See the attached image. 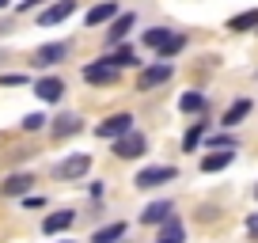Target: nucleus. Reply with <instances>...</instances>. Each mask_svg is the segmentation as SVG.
Segmentation results:
<instances>
[{
	"instance_id": "obj_1",
	"label": "nucleus",
	"mask_w": 258,
	"mask_h": 243,
	"mask_svg": "<svg viewBox=\"0 0 258 243\" xmlns=\"http://www.w3.org/2000/svg\"><path fill=\"white\" fill-rule=\"evenodd\" d=\"M57 178H64V183H73V178H84L91 171V156L88 152H73V156H64L61 163H57Z\"/></svg>"
},
{
	"instance_id": "obj_2",
	"label": "nucleus",
	"mask_w": 258,
	"mask_h": 243,
	"mask_svg": "<svg viewBox=\"0 0 258 243\" xmlns=\"http://www.w3.org/2000/svg\"><path fill=\"white\" fill-rule=\"evenodd\" d=\"M121 69L110 65L106 57H99V61H91V65H84V80L88 84H99V88H106V84H118Z\"/></svg>"
},
{
	"instance_id": "obj_3",
	"label": "nucleus",
	"mask_w": 258,
	"mask_h": 243,
	"mask_svg": "<svg viewBox=\"0 0 258 243\" xmlns=\"http://www.w3.org/2000/svg\"><path fill=\"white\" fill-rule=\"evenodd\" d=\"M175 178H178V167H167V163H160V167L137 171V187H141V190H152V187H163V183H175Z\"/></svg>"
},
{
	"instance_id": "obj_4",
	"label": "nucleus",
	"mask_w": 258,
	"mask_h": 243,
	"mask_svg": "<svg viewBox=\"0 0 258 243\" xmlns=\"http://www.w3.org/2000/svg\"><path fill=\"white\" fill-rule=\"evenodd\" d=\"M129 130H133V114H110L106 122H99V126H95V133L103 141H118V137H125Z\"/></svg>"
},
{
	"instance_id": "obj_5",
	"label": "nucleus",
	"mask_w": 258,
	"mask_h": 243,
	"mask_svg": "<svg viewBox=\"0 0 258 243\" xmlns=\"http://www.w3.org/2000/svg\"><path fill=\"white\" fill-rule=\"evenodd\" d=\"M114 152H118L121 160H137V156H145V152H148V141H145V133L129 130L125 137H118V141H114Z\"/></svg>"
},
{
	"instance_id": "obj_6",
	"label": "nucleus",
	"mask_w": 258,
	"mask_h": 243,
	"mask_svg": "<svg viewBox=\"0 0 258 243\" xmlns=\"http://www.w3.org/2000/svg\"><path fill=\"white\" fill-rule=\"evenodd\" d=\"M171 76H175V69H171V61H156V65H148L145 73H141L137 88H141V91H152V88H160V84H167Z\"/></svg>"
},
{
	"instance_id": "obj_7",
	"label": "nucleus",
	"mask_w": 258,
	"mask_h": 243,
	"mask_svg": "<svg viewBox=\"0 0 258 243\" xmlns=\"http://www.w3.org/2000/svg\"><path fill=\"white\" fill-rule=\"evenodd\" d=\"M76 12V0H57V4H49V8L38 12V23L42 27H53V23H64V19Z\"/></svg>"
},
{
	"instance_id": "obj_8",
	"label": "nucleus",
	"mask_w": 258,
	"mask_h": 243,
	"mask_svg": "<svg viewBox=\"0 0 258 243\" xmlns=\"http://www.w3.org/2000/svg\"><path fill=\"white\" fill-rule=\"evenodd\" d=\"M64 57H69V46H64V42H49V46L34 49V65L49 69V65H57V61H64Z\"/></svg>"
},
{
	"instance_id": "obj_9",
	"label": "nucleus",
	"mask_w": 258,
	"mask_h": 243,
	"mask_svg": "<svg viewBox=\"0 0 258 243\" xmlns=\"http://www.w3.org/2000/svg\"><path fill=\"white\" fill-rule=\"evenodd\" d=\"M73 224H76V213L61 209V213H49V217L42 220V232H46V235H61V232H69Z\"/></svg>"
},
{
	"instance_id": "obj_10",
	"label": "nucleus",
	"mask_w": 258,
	"mask_h": 243,
	"mask_svg": "<svg viewBox=\"0 0 258 243\" xmlns=\"http://www.w3.org/2000/svg\"><path fill=\"white\" fill-rule=\"evenodd\" d=\"M118 16H121L118 4H114V0H103V4H95V8L84 16V23H88V27H103V23H114Z\"/></svg>"
},
{
	"instance_id": "obj_11",
	"label": "nucleus",
	"mask_w": 258,
	"mask_h": 243,
	"mask_svg": "<svg viewBox=\"0 0 258 243\" xmlns=\"http://www.w3.org/2000/svg\"><path fill=\"white\" fill-rule=\"evenodd\" d=\"M34 95H38L42 103H57V99L64 95V80L61 76H46V80L34 84Z\"/></svg>"
},
{
	"instance_id": "obj_12",
	"label": "nucleus",
	"mask_w": 258,
	"mask_h": 243,
	"mask_svg": "<svg viewBox=\"0 0 258 243\" xmlns=\"http://www.w3.org/2000/svg\"><path fill=\"white\" fill-rule=\"evenodd\" d=\"M254 110V103H250V99H235L232 106H228L224 110V118H220V126H228V130H235V126H239L243 118H247V114Z\"/></svg>"
},
{
	"instance_id": "obj_13",
	"label": "nucleus",
	"mask_w": 258,
	"mask_h": 243,
	"mask_svg": "<svg viewBox=\"0 0 258 243\" xmlns=\"http://www.w3.org/2000/svg\"><path fill=\"white\" fill-rule=\"evenodd\" d=\"M133 23H137V16H133V12H121V16L110 23V31H106V42H110V46H114V42H121L129 31H133Z\"/></svg>"
},
{
	"instance_id": "obj_14",
	"label": "nucleus",
	"mask_w": 258,
	"mask_h": 243,
	"mask_svg": "<svg viewBox=\"0 0 258 243\" xmlns=\"http://www.w3.org/2000/svg\"><path fill=\"white\" fill-rule=\"evenodd\" d=\"M171 213H175L171 202H152V205H145V213H141V224H163Z\"/></svg>"
},
{
	"instance_id": "obj_15",
	"label": "nucleus",
	"mask_w": 258,
	"mask_h": 243,
	"mask_svg": "<svg viewBox=\"0 0 258 243\" xmlns=\"http://www.w3.org/2000/svg\"><path fill=\"white\" fill-rule=\"evenodd\" d=\"M31 183H34L31 175H8V178H4V187H0V194H4V198H23L27 190H31Z\"/></svg>"
},
{
	"instance_id": "obj_16",
	"label": "nucleus",
	"mask_w": 258,
	"mask_h": 243,
	"mask_svg": "<svg viewBox=\"0 0 258 243\" xmlns=\"http://www.w3.org/2000/svg\"><path fill=\"white\" fill-rule=\"evenodd\" d=\"M232 160H235L232 148H217V152H209V156L202 160V171H209V175H213V171H224Z\"/></svg>"
},
{
	"instance_id": "obj_17",
	"label": "nucleus",
	"mask_w": 258,
	"mask_h": 243,
	"mask_svg": "<svg viewBox=\"0 0 258 243\" xmlns=\"http://www.w3.org/2000/svg\"><path fill=\"white\" fill-rule=\"evenodd\" d=\"M228 31H235V34H243V31H258V8L232 16V19H228Z\"/></svg>"
},
{
	"instance_id": "obj_18",
	"label": "nucleus",
	"mask_w": 258,
	"mask_h": 243,
	"mask_svg": "<svg viewBox=\"0 0 258 243\" xmlns=\"http://www.w3.org/2000/svg\"><path fill=\"white\" fill-rule=\"evenodd\" d=\"M84 130V122L76 118V114H61V118H53V137H73V133Z\"/></svg>"
},
{
	"instance_id": "obj_19",
	"label": "nucleus",
	"mask_w": 258,
	"mask_h": 243,
	"mask_svg": "<svg viewBox=\"0 0 258 243\" xmlns=\"http://www.w3.org/2000/svg\"><path fill=\"white\" fill-rule=\"evenodd\" d=\"M121 235H125V224L121 220H114V224H106V228H99L95 235H91V243H118Z\"/></svg>"
},
{
	"instance_id": "obj_20",
	"label": "nucleus",
	"mask_w": 258,
	"mask_h": 243,
	"mask_svg": "<svg viewBox=\"0 0 258 243\" xmlns=\"http://www.w3.org/2000/svg\"><path fill=\"white\" fill-rule=\"evenodd\" d=\"M178 110H182V114H198V110H205V95H202V91H186V95L178 99Z\"/></svg>"
},
{
	"instance_id": "obj_21",
	"label": "nucleus",
	"mask_w": 258,
	"mask_h": 243,
	"mask_svg": "<svg viewBox=\"0 0 258 243\" xmlns=\"http://www.w3.org/2000/svg\"><path fill=\"white\" fill-rule=\"evenodd\" d=\"M171 34H175V31H167V27H152V31H145V34H141V42H145L148 49H160L163 42L171 38Z\"/></svg>"
},
{
	"instance_id": "obj_22",
	"label": "nucleus",
	"mask_w": 258,
	"mask_h": 243,
	"mask_svg": "<svg viewBox=\"0 0 258 243\" xmlns=\"http://www.w3.org/2000/svg\"><path fill=\"white\" fill-rule=\"evenodd\" d=\"M182 46H186V34H171V38L163 42V46L156 49V53H160V61H171V57H175V53H178Z\"/></svg>"
},
{
	"instance_id": "obj_23",
	"label": "nucleus",
	"mask_w": 258,
	"mask_h": 243,
	"mask_svg": "<svg viewBox=\"0 0 258 243\" xmlns=\"http://www.w3.org/2000/svg\"><path fill=\"white\" fill-rule=\"evenodd\" d=\"M202 137H205V122H194L190 130H186V137H182V148H186V152H194V148L202 145Z\"/></svg>"
},
{
	"instance_id": "obj_24",
	"label": "nucleus",
	"mask_w": 258,
	"mask_h": 243,
	"mask_svg": "<svg viewBox=\"0 0 258 243\" xmlns=\"http://www.w3.org/2000/svg\"><path fill=\"white\" fill-rule=\"evenodd\" d=\"M106 61H110V65H118V69H125V65H133V49H118V53H106Z\"/></svg>"
},
{
	"instance_id": "obj_25",
	"label": "nucleus",
	"mask_w": 258,
	"mask_h": 243,
	"mask_svg": "<svg viewBox=\"0 0 258 243\" xmlns=\"http://www.w3.org/2000/svg\"><path fill=\"white\" fill-rule=\"evenodd\" d=\"M27 76L23 73H12V76H0V88H23Z\"/></svg>"
},
{
	"instance_id": "obj_26",
	"label": "nucleus",
	"mask_w": 258,
	"mask_h": 243,
	"mask_svg": "<svg viewBox=\"0 0 258 243\" xmlns=\"http://www.w3.org/2000/svg\"><path fill=\"white\" fill-rule=\"evenodd\" d=\"M42 126H46V118H42V114H27V118H23V130H27V133L42 130Z\"/></svg>"
},
{
	"instance_id": "obj_27",
	"label": "nucleus",
	"mask_w": 258,
	"mask_h": 243,
	"mask_svg": "<svg viewBox=\"0 0 258 243\" xmlns=\"http://www.w3.org/2000/svg\"><path fill=\"white\" fill-rule=\"evenodd\" d=\"M247 232H250V239H258V213L247 217Z\"/></svg>"
},
{
	"instance_id": "obj_28",
	"label": "nucleus",
	"mask_w": 258,
	"mask_h": 243,
	"mask_svg": "<svg viewBox=\"0 0 258 243\" xmlns=\"http://www.w3.org/2000/svg\"><path fill=\"white\" fill-rule=\"evenodd\" d=\"M156 243H178V239H156Z\"/></svg>"
},
{
	"instance_id": "obj_29",
	"label": "nucleus",
	"mask_w": 258,
	"mask_h": 243,
	"mask_svg": "<svg viewBox=\"0 0 258 243\" xmlns=\"http://www.w3.org/2000/svg\"><path fill=\"white\" fill-rule=\"evenodd\" d=\"M0 8H8V0H0Z\"/></svg>"
},
{
	"instance_id": "obj_30",
	"label": "nucleus",
	"mask_w": 258,
	"mask_h": 243,
	"mask_svg": "<svg viewBox=\"0 0 258 243\" xmlns=\"http://www.w3.org/2000/svg\"><path fill=\"white\" fill-rule=\"evenodd\" d=\"M61 243H73V239H61Z\"/></svg>"
},
{
	"instance_id": "obj_31",
	"label": "nucleus",
	"mask_w": 258,
	"mask_h": 243,
	"mask_svg": "<svg viewBox=\"0 0 258 243\" xmlns=\"http://www.w3.org/2000/svg\"><path fill=\"white\" fill-rule=\"evenodd\" d=\"M254 194H258V190H254Z\"/></svg>"
}]
</instances>
